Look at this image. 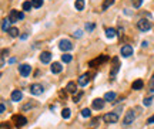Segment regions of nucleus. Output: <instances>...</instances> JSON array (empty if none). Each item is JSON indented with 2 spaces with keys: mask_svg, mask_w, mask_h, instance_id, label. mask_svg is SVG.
<instances>
[{
  "mask_svg": "<svg viewBox=\"0 0 154 129\" xmlns=\"http://www.w3.org/2000/svg\"><path fill=\"white\" fill-rule=\"evenodd\" d=\"M1 54H3V55H1V57H4V55H6V54H9V51H7V50H3V51H1Z\"/></svg>",
  "mask_w": 154,
  "mask_h": 129,
  "instance_id": "58836bf2",
  "label": "nucleus"
},
{
  "mask_svg": "<svg viewBox=\"0 0 154 129\" xmlns=\"http://www.w3.org/2000/svg\"><path fill=\"white\" fill-rule=\"evenodd\" d=\"M116 34H117V33H116V30H114V29H106V36H107V37H109V38H114V37H116Z\"/></svg>",
  "mask_w": 154,
  "mask_h": 129,
  "instance_id": "4be33fe9",
  "label": "nucleus"
},
{
  "mask_svg": "<svg viewBox=\"0 0 154 129\" xmlns=\"http://www.w3.org/2000/svg\"><path fill=\"white\" fill-rule=\"evenodd\" d=\"M88 82H90V74H88V73L83 74V75L77 79V84H78L80 86H86Z\"/></svg>",
  "mask_w": 154,
  "mask_h": 129,
  "instance_id": "0eeeda50",
  "label": "nucleus"
},
{
  "mask_svg": "<svg viewBox=\"0 0 154 129\" xmlns=\"http://www.w3.org/2000/svg\"><path fill=\"white\" fill-rule=\"evenodd\" d=\"M71 60H73V55L69 53H64L61 55V61L64 63V64H69V63H71Z\"/></svg>",
  "mask_w": 154,
  "mask_h": 129,
  "instance_id": "aec40b11",
  "label": "nucleus"
},
{
  "mask_svg": "<svg viewBox=\"0 0 154 129\" xmlns=\"http://www.w3.org/2000/svg\"><path fill=\"white\" fill-rule=\"evenodd\" d=\"M147 123H154V115H153V116H150V118L147 119Z\"/></svg>",
  "mask_w": 154,
  "mask_h": 129,
  "instance_id": "c9c22d12",
  "label": "nucleus"
},
{
  "mask_svg": "<svg viewBox=\"0 0 154 129\" xmlns=\"http://www.w3.org/2000/svg\"><path fill=\"white\" fill-rule=\"evenodd\" d=\"M93 108H94L96 111H99V109H103V108H104V99H101V98H97V99H94V101H93Z\"/></svg>",
  "mask_w": 154,
  "mask_h": 129,
  "instance_id": "ddd939ff",
  "label": "nucleus"
},
{
  "mask_svg": "<svg viewBox=\"0 0 154 129\" xmlns=\"http://www.w3.org/2000/svg\"><path fill=\"white\" fill-rule=\"evenodd\" d=\"M116 98H117L116 92H106L103 99H104V101H107V102H116Z\"/></svg>",
  "mask_w": 154,
  "mask_h": 129,
  "instance_id": "dca6fc26",
  "label": "nucleus"
},
{
  "mask_svg": "<svg viewBox=\"0 0 154 129\" xmlns=\"http://www.w3.org/2000/svg\"><path fill=\"white\" fill-rule=\"evenodd\" d=\"M103 119H104L106 123H116V122L119 121V115H117L116 112H109V114H106V115L103 116Z\"/></svg>",
  "mask_w": 154,
  "mask_h": 129,
  "instance_id": "f03ea898",
  "label": "nucleus"
},
{
  "mask_svg": "<svg viewBox=\"0 0 154 129\" xmlns=\"http://www.w3.org/2000/svg\"><path fill=\"white\" fill-rule=\"evenodd\" d=\"M133 6L136 7V9H138V7H141V4H143V0H131Z\"/></svg>",
  "mask_w": 154,
  "mask_h": 129,
  "instance_id": "c85d7f7f",
  "label": "nucleus"
},
{
  "mask_svg": "<svg viewBox=\"0 0 154 129\" xmlns=\"http://www.w3.org/2000/svg\"><path fill=\"white\" fill-rule=\"evenodd\" d=\"M14 125L17 126V128H22V126H24L26 123H27V119L24 118L23 115H17V116H14Z\"/></svg>",
  "mask_w": 154,
  "mask_h": 129,
  "instance_id": "9d476101",
  "label": "nucleus"
},
{
  "mask_svg": "<svg viewBox=\"0 0 154 129\" xmlns=\"http://www.w3.org/2000/svg\"><path fill=\"white\" fill-rule=\"evenodd\" d=\"M94 27H96L94 23H87V24H86V30H87V31H93Z\"/></svg>",
  "mask_w": 154,
  "mask_h": 129,
  "instance_id": "7c9ffc66",
  "label": "nucleus"
},
{
  "mask_svg": "<svg viewBox=\"0 0 154 129\" xmlns=\"http://www.w3.org/2000/svg\"><path fill=\"white\" fill-rule=\"evenodd\" d=\"M66 89H67V92H70V94H76V91H77L76 82L70 81V82H69V84L66 85Z\"/></svg>",
  "mask_w": 154,
  "mask_h": 129,
  "instance_id": "6ab92c4d",
  "label": "nucleus"
},
{
  "mask_svg": "<svg viewBox=\"0 0 154 129\" xmlns=\"http://www.w3.org/2000/svg\"><path fill=\"white\" fill-rule=\"evenodd\" d=\"M10 20H9V17H7V19H3V22H1V30H3V31L6 33V31H9V30H10L11 27H10Z\"/></svg>",
  "mask_w": 154,
  "mask_h": 129,
  "instance_id": "a211bd4d",
  "label": "nucleus"
},
{
  "mask_svg": "<svg viewBox=\"0 0 154 129\" xmlns=\"http://www.w3.org/2000/svg\"><path fill=\"white\" fill-rule=\"evenodd\" d=\"M74 6H76V10L81 11L83 9H84V0H76Z\"/></svg>",
  "mask_w": 154,
  "mask_h": 129,
  "instance_id": "412c9836",
  "label": "nucleus"
},
{
  "mask_svg": "<svg viewBox=\"0 0 154 129\" xmlns=\"http://www.w3.org/2000/svg\"><path fill=\"white\" fill-rule=\"evenodd\" d=\"M73 36H74V37H77V38H80V37L83 36V31H81V30H77V31L73 33Z\"/></svg>",
  "mask_w": 154,
  "mask_h": 129,
  "instance_id": "473e14b6",
  "label": "nucleus"
},
{
  "mask_svg": "<svg viewBox=\"0 0 154 129\" xmlns=\"http://www.w3.org/2000/svg\"><path fill=\"white\" fill-rule=\"evenodd\" d=\"M137 27H138L140 31H148V30L151 29V23L148 22L147 19H140V20L137 22Z\"/></svg>",
  "mask_w": 154,
  "mask_h": 129,
  "instance_id": "f257e3e1",
  "label": "nucleus"
},
{
  "mask_svg": "<svg viewBox=\"0 0 154 129\" xmlns=\"http://www.w3.org/2000/svg\"><path fill=\"white\" fill-rule=\"evenodd\" d=\"M19 73H20V75L22 77H29L30 75V73H32V67L29 64H22L19 67Z\"/></svg>",
  "mask_w": 154,
  "mask_h": 129,
  "instance_id": "423d86ee",
  "label": "nucleus"
},
{
  "mask_svg": "<svg viewBox=\"0 0 154 129\" xmlns=\"http://www.w3.org/2000/svg\"><path fill=\"white\" fill-rule=\"evenodd\" d=\"M0 112L3 114V112H6V107H4V104L1 102V107H0Z\"/></svg>",
  "mask_w": 154,
  "mask_h": 129,
  "instance_id": "f704fd0d",
  "label": "nucleus"
},
{
  "mask_svg": "<svg viewBox=\"0 0 154 129\" xmlns=\"http://www.w3.org/2000/svg\"><path fill=\"white\" fill-rule=\"evenodd\" d=\"M113 68H111V73H110V77L111 78H114L116 77V74L119 73V70H120V65H119V58L117 57H114L113 58Z\"/></svg>",
  "mask_w": 154,
  "mask_h": 129,
  "instance_id": "1a4fd4ad",
  "label": "nucleus"
},
{
  "mask_svg": "<svg viewBox=\"0 0 154 129\" xmlns=\"http://www.w3.org/2000/svg\"><path fill=\"white\" fill-rule=\"evenodd\" d=\"M9 20H10L11 23L19 22V20H20V19H19V11L17 10H10V13H9Z\"/></svg>",
  "mask_w": 154,
  "mask_h": 129,
  "instance_id": "2eb2a0df",
  "label": "nucleus"
},
{
  "mask_svg": "<svg viewBox=\"0 0 154 129\" xmlns=\"http://www.w3.org/2000/svg\"><path fill=\"white\" fill-rule=\"evenodd\" d=\"M22 98H23L22 91H19V89H14V91L11 92V101H14V102H19V101H22Z\"/></svg>",
  "mask_w": 154,
  "mask_h": 129,
  "instance_id": "f8f14e48",
  "label": "nucleus"
},
{
  "mask_svg": "<svg viewBox=\"0 0 154 129\" xmlns=\"http://www.w3.org/2000/svg\"><path fill=\"white\" fill-rule=\"evenodd\" d=\"M151 101H153L151 98H146V99H144V105H146V107H150V105H151Z\"/></svg>",
  "mask_w": 154,
  "mask_h": 129,
  "instance_id": "72a5a7b5",
  "label": "nucleus"
},
{
  "mask_svg": "<svg viewBox=\"0 0 154 129\" xmlns=\"http://www.w3.org/2000/svg\"><path fill=\"white\" fill-rule=\"evenodd\" d=\"M141 45H143V47H147V45H148V43H147V41H143V43H141Z\"/></svg>",
  "mask_w": 154,
  "mask_h": 129,
  "instance_id": "a19ab883",
  "label": "nucleus"
},
{
  "mask_svg": "<svg viewBox=\"0 0 154 129\" xmlns=\"http://www.w3.org/2000/svg\"><path fill=\"white\" fill-rule=\"evenodd\" d=\"M1 129H9V125L6 126V123H1Z\"/></svg>",
  "mask_w": 154,
  "mask_h": 129,
  "instance_id": "ea45409f",
  "label": "nucleus"
},
{
  "mask_svg": "<svg viewBox=\"0 0 154 129\" xmlns=\"http://www.w3.org/2000/svg\"><path fill=\"white\" fill-rule=\"evenodd\" d=\"M7 33H9L10 37H19V29H16V27H11Z\"/></svg>",
  "mask_w": 154,
  "mask_h": 129,
  "instance_id": "b1692460",
  "label": "nucleus"
},
{
  "mask_svg": "<svg viewBox=\"0 0 154 129\" xmlns=\"http://www.w3.org/2000/svg\"><path fill=\"white\" fill-rule=\"evenodd\" d=\"M30 92H32L33 95H42L44 92V88L42 84H32V85H30Z\"/></svg>",
  "mask_w": 154,
  "mask_h": 129,
  "instance_id": "39448f33",
  "label": "nucleus"
},
{
  "mask_svg": "<svg viewBox=\"0 0 154 129\" xmlns=\"http://www.w3.org/2000/svg\"><path fill=\"white\" fill-rule=\"evenodd\" d=\"M81 116H83V118H90V116H91V112H90L88 108H84V109L81 111Z\"/></svg>",
  "mask_w": 154,
  "mask_h": 129,
  "instance_id": "cd10ccee",
  "label": "nucleus"
},
{
  "mask_svg": "<svg viewBox=\"0 0 154 129\" xmlns=\"http://www.w3.org/2000/svg\"><path fill=\"white\" fill-rule=\"evenodd\" d=\"M40 61L43 64H49L52 61V54L49 53V51H43V53L40 54Z\"/></svg>",
  "mask_w": 154,
  "mask_h": 129,
  "instance_id": "9b49d317",
  "label": "nucleus"
},
{
  "mask_svg": "<svg viewBox=\"0 0 154 129\" xmlns=\"http://www.w3.org/2000/svg\"><path fill=\"white\" fill-rule=\"evenodd\" d=\"M50 70H52V73H53V74H60V73H61V70H63V67H61L60 63H53L52 67H50Z\"/></svg>",
  "mask_w": 154,
  "mask_h": 129,
  "instance_id": "4468645a",
  "label": "nucleus"
},
{
  "mask_svg": "<svg viewBox=\"0 0 154 129\" xmlns=\"http://www.w3.org/2000/svg\"><path fill=\"white\" fill-rule=\"evenodd\" d=\"M83 97V92H78V94H77V95H74V98H73V101H74V102H78V101H80V98Z\"/></svg>",
  "mask_w": 154,
  "mask_h": 129,
  "instance_id": "2f4dec72",
  "label": "nucleus"
},
{
  "mask_svg": "<svg viewBox=\"0 0 154 129\" xmlns=\"http://www.w3.org/2000/svg\"><path fill=\"white\" fill-rule=\"evenodd\" d=\"M97 122H99V118L93 119V122H91V126H94V125H97Z\"/></svg>",
  "mask_w": 154,
  "mask_h": 129,
  "instance_id": "e433bc0d",
  "label": "nucleus"
},
{
  "mask_svg": "<svg viewBox=\"0 0 154 129\" xmlns=\"http://www.w3.org/2000/svg\"><path fill=\"white\" fill-rule=\"evenodd\" d=\"M143 85H144L143 79H136V81L133 82L131 88L134 89V91H140V89H143Z\"/></svg>",
  "mask_w": 154,
  "mask_h": 129,
  "instance_id": "f3484780",
  "label": "nucleus"
},
{
  "mask_svg": "<svg viewBox=\"0 0 154 129\" xmlns=\"http://www.w3.org/2000/svg\"><path fill=\"white\" fill-rule=\"evenodd\" d=\"M20 38H22V40H26V38H27V33L22 34V36H20Z\"/></svg>",
  "mask_w": 154,
  "mask_h": 129,
  "instance_id": "4c0bfd02",
  "label": "nucleus"
},
{
  "mask_svg": "<svg viewBox=\"0 0 154 129\" xmlns=\"http://www.w3.org/2000/svg\"><path fill=\"white\" fill-rule=\"evenodd\" d=\"M134 119H136V115H134L133 109H130V111L126 112V115H124V118H123V123H124V125H131Z\"/></svg>",
  "mask_w": 154,
  "mask_h": 129,
  "instance_id": "7ed1b4c3",
  "label": "nucleus"
},
{
  "mask_svg": "<svg viewBox=\"0 0 154 129\" xmlns=\"http://www.w3.org/2000/svg\"><path fill=\"white\" fill-rule=\"evenodd\" d=\"M32 9H33L32 1H24V3H23V10H24V11H30Z\"/></svg>",
  "mask_w": 154,
  "mask_h": 129,
  "instance_id": "393cba45",
  "label": "nucleus"
},
{
  "mask_svg": "<svg viewBox=\"0 0 154 129\" xmlns=\"http://www.w3.org/2000/svg\"><path fill=\"white\" fill-rule=\"evenodd\" d=\"M148 91L150 92H154V74L151 77V79H150V82H148Z\"/></svg>",
  "mask_w": 154,
  "mask_h": 129,
  "instance_id": "c756f323",
  "label": "nucleus"
},
{
  "mask_svg": "<svg viewBox=\"0 0 154 129\" xmlns=\"http://www.w3.org/2000/svg\"><path fill=\"white\" fill-rule=\"evenodd\" d=\"M133 47L130 45V44H126V45H123L121 47V55L123 57H130V55H133Z\"/></svg>",
  "mask_w": 154,
  "mask_h": 129,
  "instance_id": "6e6552de",
  "label": "nucleus"
},
{
  "mask_svg": "<svg viewBox=\"0 0 154 129\" xmlns=\"http://www.w3.org/2000/svg\"><path fill=\"white\" fill-rule=\"evenodd\" d=\"M59 48L61 50V51H70V50H73V44L70 40H61L60 43H59Z\"/></svg>",
  "mask_w": 154,
  "mask_h": 129,
  "instance_id": "20e7f679",
  "label": "nucleus"
},
{
  "mask_svg": "<svg viewBox=\"0 0 154 129\" xmlns=\"http://www.w3.org/2000/svg\"><path fill=\"white\" fill-rule=\"evenodd\" d=\"M23 17H24V14H23V13H19V19H20V20H22Z\"/></svg>",
  "mask_w": 154,
  "mask_h": 129,
  "instance_id": "79ce46f5",
  "label": "nucleus"
},
{
  "mask_svg": "<svg viewBox=\"0 0 154 129\" xmlns=\"http://www.w3.org/2000/svg\"><path fill=\"white\" fill-rule=\"evenodd\" d=\"M70 112H71V111H70L69 108H66V109H63V111H61V116H63L64 119H69V118H70V115H71Z\"/></svg>",
  "mask_w": 154,
  "mask_h": 129,
  "instance_id": "bb28decb",
  "label": "nucleus"
},
{
  "mask_svg": "<svg viewBox=\"0 0 154 129\" xmlns=\"http://www.w3.org/2000/svg\"><path fill=\"white\" fill-rule=\"evenodd\" d=\"M30 1H32L34 9H40V7L43 6V0H30Z\"/></svg>",
  "mask_w": 154,
  "mask_h": 129,
  "instance_id": "a878e982",
  "label": "nucleus"
},
{
  "mask_svg": "<svg viewBox=\"0 0 154 129\" xmlns=\"http://www.w3.org/2000/svg\"><path fill=\"white\" fill-rule=\"evenodd\" d=\"M113 4H114V0H104L101 9H103V10H107V9H109L110 6H113Z\"/></svg>",
  "mask_w": 154,
  "mask_h": 129,
  "instance_id": "5701e85b",
  "label": "nucleus"
}]
</instances>
